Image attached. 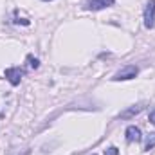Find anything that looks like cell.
Listing matches in <instances>:
<instances>
[{
  "label": "cell",
  "instance_id": "6da1fadb",
  "mask_svg": "<svg viewBox=\"0 0 155 155\" xmlns=\"http://www.w3.org/2000/svg\"><path fill=\"white\" fill-rule=\"evenodd\" d=\"M137 74H139V69L135 65H126L112 76V81H128V79H134Z\"/></svg>",
  "mask_w": 155,
  "mask_h": 155
},
{
  "label": "cell",
  "instance_id": "7a4b0ae2",
  "mask_svg": "<svg viewBox=\"0 0 155 155\" xmlns=\"http://www.w3.org/2000/svg\"><path fill=\"white\" fill-rule=\"evenodd\" d=\"M144 27L146 29H153L155 27V0H148L144 5Z\"/></svg>",
  "mask_w": 155,
  "mask_h": 155
},
{
  "label": "cell",
  "instance_id": "3957f363",
  "mask_svg": "<svg viewBox=\"0 0 155 155\" xmlns=\"http://www.w3.org/2000/svg\"><path fill=\"white\" fill-rule=\"evenodd\" d=\"M4 76L7 78V81H9L13 87H16V85H20V81H22V78H24V71H22L20 67H9V69H5Z\"/></svg>",
  "mask_w": 155,
  "mask_h": 155
},
{
  "label": "cell",
  "instance_id": "277c9868",
  "mask_svg": "<svg viewBox=\"0 0 155 155\" xmlns=\"http://www.w3.org/2000/svg\"><path fill=\"white\" fill-rule=\"evenodd\" d=\"M116 4V0H87L85 2V9L88 11H101L107 7H112Z\"/></svg>",
  "mask_w": 155,
  "mask_h": 155
},
{
  "label": "cell",
  "instance_id": "5b68a950",
  "mask_svg": "<svg viewBox=\"0 0 155 155\" xmlns=\"http://www.w3.org/2000/svg\"><path fill=\"white\" fill-rule=\"evenodd\" d=\"M144 107H146V103H135V105H132L130 108H126L124 112H121L119 117H121V119H132L134 116L141 114V112L144 110Z\"/></svg>",
  "mask_w": 155,
  "mask_h": 155
},
{
  "label": "cell",
  "instance_id": "8992f818",
  "mask_svg": "<svg viewBox=\"0 0 155 155\" xmlns=\"http://www.w3.org/2000/svg\"><path fill=\"white\" fill-rule=\"evenodd\" d=\"M124 135H126V141H128V143H139V141L143 139V134H141V130H139L137 126H134V124L126 128Z\"/></svg>",
  "mask_w": 155,
  "mask_h": 155
},
{
  "label": "cell",
  "instance_id": "52a82bcc",
  "mask_svg": "<svg viewBox=\"0 0 155 155\" xmlns=\"http://www.w3.org/2000/svg\"><path fill=\"white\" fill-rule=\"evenodd\" d=\"M152 148H155V132L146 137V143H144V150H146V152H150Z\"/></svg>",
  "mask_w": 155,
  "mask_h": 155
},
{
  "label": "cell",
  "instance_id": "ba28073f",
  "mask_svg": "<svg viewBox=\"0 0 155 155\" xmlns=\"http://www.w3.org/2000/svg\"><path fill=\"white\" fill-rule=\"evenodd\" d=\"M103 155H119V150H117L116 146H110V148L105 150V153Z\"/></svg>",
  "mask_w": 155,
  "mask_h": 155
},
{
  "label": "cell",
  "instance_id": "9c48e42d",
  "mask_svg": "<svg viewBox=\"0 0 155 155\" xmlns=\"http://www.w3.org/2000/svg\"><path fill=\"white\" fill-rule=\"evenodd\" d=\"M27 60H29V65H31L33 69H38L40 61H38V60H36V58H33V56H27Z\"/></svg>",
  "mask_w": 155,
  "mask_h": 155
},
{
  "label": "cell",
  "instance_id": "30bf717a",
  "mask_svg": "<svg viewBox=\"0 0 155 155\" xmlns=\"http://www.w3.org/2000/svg\"><path fill=\"white\" fill-rule=\"evenodd\" d=\"M148 119H150V123H152V124H155V108L152 110V112H150V116H148Z\"/></svg>",
  "mask_w": 155,
  "mask_h": 155
},
{
  "label": "cell",
  "instance_id": "8fae6325",
  "mask_svg": "<svg viewBox=\"0 0 155 155\" xmlns=\"http://www.w3.org/2000/svg\"><path fill=\"white\" fill-rule=\"evenodd\" d=\"M43 2H51V0H43Z\"/></svg>",
  "mask_w": 155,
  "mask_h": 155
}]
</instances>
